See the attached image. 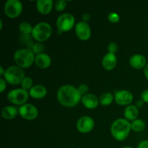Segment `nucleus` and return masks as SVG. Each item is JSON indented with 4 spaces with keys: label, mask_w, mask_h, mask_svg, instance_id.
Instances as JSON below:
<instances>
[{
    "label": "nucleus",
    "mask_w": 148,
    "mask_h": 148,
    "mask_svg": "<svg viewBox=\"0 0 148 148\" xmlns=\"http://www.w3.org/2000/svg\"><path fill=\"white\" fill-rule=\"evenodd\" d=\"M56 97L61 105L67 108H72L79 103L82 96L77 88L70 85H64L59 88Z\"/></svg>",
    "instance_id": "1"
},
{
    "label": "nucleus",
    "mask_w": 148,
    "mask_h": 148,
    "mask_svg": "<svg viewBox=\"0 0 148 148\" xmlns=\"http://www.w3.org/2000/svg\"><path fill=\"white\" fill-rule=\"evenodd\" d=\"M132 130L131 123L126 119H118L111 126V133L117 141H124L130 135Z\"/></svg>",
    "instance_id": "2"
},
{
    "label": "nucleus",
    "mask_w": 148,
    "mask_h": 148,
    "mask_svg": "<svg viewBox=\"0 0 148 148\" xmlns=\"http://www.w3.org/2000/svg\"><path fill=\"white\" fill-rule=\"evenodd\" d=\"M34 52L29 49H17L14 54V60L17 65L23 69L31 66L35 62Z\"/></svg>",
    "instance_id": "3"
},
{
    "label": "nucleus",
    "mask_w": 148,
    "mask_h": 148,
    "mask_svg": "<svg viewBox=\"0 0 148 148\" xmlns=\"http://www.w3.org/2000/svg\"><path fill=\"white\" fill-rule=\"evenodd\" d=\"M31 35L38 42H44L52 35V27L46 22H40L33 27Z\"/></svg>",
    "instance_id": "4"
},
{
    "label": "nucleus",
    "mask_w": 148,
    "mask_h": 148,
    "mask_svg": "<svg viewBox=\"0 0 148 148\" xmlns=\"http://www.w3.org/2000/svg\"><path fill=\"white\" fill-rule=\"evenodd\" d=\"M25 77L24 70L17 65H14L7 68L4 75V79L6 82L12 85L21 84Z\"/></svg>",
    "instance_id": "5"
},
{
    "label": "nucleus",
    "mask_w": 148,
    "mask_h": 148,
    "mask_svg": "<svg viewBox=\"0 0 148 148\" xmlns=\"http://www.w3.org/2000/svg\"><path fill=\"white\" fill-rule=\"evenodd\" d=\"M29 92L23 88H17L10 90L7 94V100L16 106H23L26 103L29 97Z\"/></svg>",
    "instance_id": "6"
},
{
    "label": "nucleus",
    "mask_w": 148,
    "mask_h": 148,
    "mask_svg": "<svg viewBox=\"0 0 148 148\" xmlns=\"http://www.w3.org/2000/svg\"><path fill=\"white\" fill-rule=\"evenodd\" d=\"M23 4L19 0H8L4 6V14L10 19L19 17L23 12Z\"/></svg>",
    "instance_id": "7"
},
{
    "label": "nucleus",
    "mask_w": 148,
    "mask_h": 148,
    "mask_svg": "<svg viewBox=\"0 0 148 148\" xmlns=\"http://www.w3.org/2000/svg\"><path fill=\"white\" fill-rule=\"evenodd\" d=\"M56 24L59 31L68 32L75 26V18L70 13H64L58 17Z\"/></svg>",
    "instance_id": "8"
},
{
    "label": "nucleus",
    "mask_w": 148,
    "mask_h": 148,
    "mask_svg": "<svg viewBox=\"0 0 148 148\" xmlns=\"http://www.w3.org/2000/svg\"><path fill=\"white\" fill-rule=\"evenodd\" d=\"M76 127L79 132L82 134H88L94 129L95 121L91 117L88 116H83L77 120Z\"/></svg>",
    "instance_id": "9"
},
{
    "label": "nucleus",
    "mask_w": 148,
    "mask_h": 148,
    "mask_svg": "<svg viewBox=\"0 0 148 148\" xmlns=\"http://www.w3.org/2000/svg\"><path fill=\"white\" fill-rule=\"evenodd\" d=\"M19 114L26 120H34L38 115L37 108L33 104L25 103L19 108Z\"/></svg>",
    "instance_id": "10"
},
{
    "label": "nucleus",
    "mask_w": 148,
    "mask_h": 148,
    "mask_svg": "<svg viewBox=\"0 0 148 148\" xmlns=\"http://www.w3.org/2000/svg\"><path fill=\"white\" fill-rule=\"evenodd\" d=\"M75 34L81 40H88L91 36V29L89 25L83 21H80L75 25Z\"/></svg>",
    "instance_id": "11"
},
{
    "label": "nucleus",
    "mask_w": 148,
    "mask_h": 148,
    "mask_svg": "<svg viewBox=\"0 0 148 148\" xmlns=\"http://www.w3.org/2000/svg\"><path fill=\"white\" fill-rule=\"evenodd\" d=\"M134 99L133 94L130 91L119 90L114 95V100L119 106H130Z\"/></svg>",
    "instance_id": "12"
},
{
    "label": "nucleus",
    "mask_w": 148,
    "mask_h": 148,
    "mask_svg": "<svg viewBox=\"0 0 148 148\" xmlns=\"http://www.w3.org/2000/svg\"><path fill=\"white\" fill-rule=\"evenodd\" d=\"M81 101L82 105L88 109H95L98 107V103H100L98 97L92 93H88L82 96Z\"/></svg>",
    "instance_id": "13"
},
{
    "label": "nucleus",
    "mask_w": 148,
    "mask_h": 148,
    "mask_svg": "<svg viewBox=\"0 0 148 148\" xmlns=\"http://www.w3.org/2000/svg\"><path fill=\"white\" fill-rule=\"evenodd\" d=\"M35 64L40 69H47L51 64V57L47 53H38V54H37L36 56Z\"/></svg>",
    "instance_id": "14"
},
{
    "label": "nucleus",
    "mask_w": 148,
    "mask_h": 148,
    "mask_svg": "<svg viewBox=\"0 0 148 148\" xmlns=\"http://www.w3.org/2000/svg\"><path fill=\"white\" fill-rule=\"evenodd\" d=\"M117 64V58L114 53H108L103 56L102 59V66L106 70L111 71L116 67Z\"/></svg>",
    "instance_id": "15"
},
{
    "label": "nucleus",
    "mask_w": 148,
    "mask_h": 148,
    "mask_svg": "<svg viewBox=\"0 0 148 148\" xmlns=\"http://www.w3.org/2000/svg\"><path fill=\"white\" fill-rule=\"evenodd\" d=\"M53 1L52 0H38L36 1V9L41 14H48L52 11Z\"/></svg>",
    "instance_id": "16"
},
{
    "label": "nucleus",
    "mask_w": 148,
    "mask_h": 148,
    "mask_svg": "<svg viewBox=\"0 0 148 148\" xmlns=\"http://www.w3.org/2000/svg\"><path fill=\"white\" fill-rule=\"evenodd\" d=\"M130 64L132 67L136 69H141L145 67L147 65V60L145 56L142 54H134L131 56L130 59Z\"/></svg>",
    "instance_id": "17"
},
{
    "label": "nucleus",
    "mask_w": 148,
    "mask_h": 148,
    "mask_svg": "<svg viewBox=\"0 0 148 148\" xmlns=\"http://www.w3.org/2000/svg\"><path fill=\"white\" fill-rule=\"evenodd\" d=\"M29 95L34 99H43L47 95V90L46 87L42 85H33V88L29 90Z\"/></svg>",
    "instance_id": "18"
},
{
    "label": "nucleus",
    "mask_w": 148,
    "mask_h": 148,
    "mask_svg": "<svg viewBox=\"0 0 148 148\" xmlns=\"http://www.w3.org/2000/svg\"><path fill=\"white\" fill-rule=\"evenodd\" d=\"M139 108L134 105L127 106L124 109V117L128 121H133L134 120L137 119V117L139 116Z\"/></svg>",
    "instance_id": "19"
},
{
    "label": "nucleus",
    "mask_w": 148,
    "mask_h": 148,
    "mask_svg": "<svg viewBox=\"0 0 148 148\" xmlns=\"http://www.w3.org/2000/svg\"><path fill=\"white\" fill-rule=\"evenodd\" d=\"M19 114V109L12 106H7L3 108L1 111V116L7 120L14 119Z\"/></svg>",
    "instance_id": "20"
},
{
    "label": "nucleus",
    "mask_w": 148,
    "mask_h": 148,
    "mask_svg": "<svg viewBox=\"0 0 148 148\" xmlns=\"http://www.w3.org/2000/svg\"><path fill=\"white\" fill-rule=\"evenodd\" d=\"M145 122L143 119H137L132 121L131 123L132 130H133L134 132H142L145 130Z\"/></svg>",
    "instance_id": "21"
},
{
    "label": "nucleus",
    "mask_w": 148,
    "mask_h": 148,
    "mask_svg": "<svg viewBox=\"0 0 148 148\" xmlns=\"http://www.w3.org/2000/svg\"><path fill=\"white\" fill-rule=\"evenodd\" d=\"M114 99V95L111 92H105L102 94L99 98V103L101 106H108L112 103Z\"/></svg>",
    "instance_id": "22"
},
{
    "label": "nucleus",
    "mask_w": 148,
    "mask_h": 148,
    "mask_svg": "<svg viewBox=\"0 0 148 148\" xmlns=\"http://www.w3.org/2000/svg\"><path fill=\"white\" fill-rule=\"evenodd\" d=\"M33 27L28 22H22L19 25V30L23 34L28 35L32 33Z\"/></svg>",
    "instance_id": "23"
},
{
    "label": "nucleus",
    "mask_w": 148,
    "mask_h": 148,
    "mask_svg": "<svg viewBox=\"0 0 148 148\" xmlns=\"http://www.w3.org/2000/svg\"><path fill=\"white\" fill-rule=\"evenodd\" d=\"M21 86L22 88L25 90L27 91V90H30L33 87V81L31 77H25L23 79V80L21 82Z\"/></svg>",
    "instance_id": "24"
},
{
    "label": "nucleus",
    "mask_w": 148,
    "mask_h": 148,
    "mask_svg": "<svg viewBox=\"0 0 148 148\" xmlns=\"http://www.w3.org/2000/svg\"><path fill=\"white\" fill-rule=\"evenodd\" d=\"M66 1L65 0H58L54 3V8L57 12L64 11L66 9Z\"/></svg>",
    "instance_id": "25"
},
{
    "label": "nucleus",
    "mask_w": 148,
    "mask_h": 148,
    "mask_svg": "<svg viewBox=\"0 0 148 148\" xmlns=\"http://www.w3.org/2000/svg\"><path fill=\"white\" fill-rule=\"evenodd\" d=\"M108 20L112 23H117L119 22L120 17L117 13L111 12L108 14Z\"/></svg>",
    "instance_id": "26"
},
{
    "label": "nucleus",
    "mask_w": 148,
    "mask_h": 148,
    "mask_svg": "<svg viewBox=\"0 0 148 148\" xmlns=\"http://www.w3.org/2000/svg\"><path fill=\"white\" fill-rule=\"evenodd\" d=\"M107 49H108V53H114V54H115V53L118 51L119 46L116 43H115V42H111V43H110L108 45Z\"/></svg>",
    "instance_id": "27"
},
{
    "label": "nucleus",
    "mask_w": 148,
    "mask_h": 148,
    "mask_svg": "<svg viewBox=\"0 0 148 148\" xmlns=\"http://www.w3.org/2000/svg\"><path fill=\"white\" fill-rule=\"evenodd\" d=\"M77 89H78V91H79V93H80V95H82V96H84V95H87V94H88V90H89V88H88V86L87 85H85V84L79 85V86L78 87Z\"/></svg>",
    "instance_id": "28"
},
{
    "label": "nucleus",
    "mask_w": 148,
    "mask_h": 148,
    "mask_svg": "<svg viewBox=\"0 0 148 148\" xmlns=\"http://www.w3.org/2000/svg\"><path fill=\"white\" fill-rule=\"evenodd\" d=\"M43 45L40 44V43H36V45L34 46V48H33V51L34 52V53H42V51L43 50Z\"/></svg>",
    "instance_id": "29"
},
{
    "label": "nucleus",
    "mask_w": 148,
    "mask_h": 148,
    "mask_svg": "<svg viewBox=\"0 0 148 148\" xmlns=\"http://www.w3.org/2000/svg\"><path fill=\"white\" fill-rule=\"evenodd\" d=\"M7 88V82L4 78H0V91L3 92Z\"/></svg>",
    "instance_id": "30"
},
{
    "label": "nucleus",
    "mask_w": 148,
    "mask_h": 148,
    "mask_svg": "<svg viewBox=\"0 0 148 148\" xmlns=\"http://www.w3.org/2000/svg\"><path fill=\"white\" fill-rule=\"evenodd\" d=\"M141 98L145 103H148V89L143 91L141 93Z\"/></svg>",
    "instance_id": "31"
},
{
    "label": "nucleus",
    "mask_w": 148,
    "mask_h": 148,
    "mask_svg": "<svg viewBox=\"0 0 148 148\" xmlns=\"http://www.w3.org/2000/svg\"><path fill=\"white\" fill-rule=\"evenodd\" d=\"M137 148H148V140H143L139 143Z\"/></svg>",
    "instance_id": "32"
},
{
    "label": "nucleus",
    "mask_w": 148,
    "mask_h": 148,
    "mask_svg": "<svg viewBox=\"0 0 148 148\" xmlns=\"http://www.w3.org/2000/svg\"><path fill=\"white\" fill-rule=\"evenodd\" d=\"M144 104H145V102L141 99V100H140V101H137V103H136V106H137L138 108H142V107L144 106Z\"/></svg>",
    "instance_id": "33"
},
{
    "label": "nucleus",
    "mask_w": 148,
    "mask_h": 148,
    "mask_svg": "<svg viewBox=\"0 0 148 148\" xmlns=\"http://www.w3.org/2000/svg\"><path fill=\"white\" fill-rule=\"evenodd\" d=\"M90 16L89 14H88V13L84 14L83 16H82V20H83V22L87 23V22L90 20Z\"/></svg>",
    "instance_id": "34"
},
{
    "label": "nucleus",
    "mask_w": 148,
    "mask_h": 148,
    "mask_svg": "<svg viewBox=\"0 0 148 148\" xmlns=\"http://www.w3.org/2000/svg\"><path fill=\"white\" fill-rule=\"evenodd\" d=\"M144 73L145 75V77L147 78V79L148 80V64H147L145 67L144 68Z\"/></svg>",
    "instance_id": "35"
},
{
    "label": "nucleus",
    "mask_w": 148,
    "mask_h": 148,
    "mask_svg": "<svg viewBox=\"0 0 148 148\" xmlns=\"http://www.w3.org/2000/svg\"><path fill=\"white\" fill-rule=\"evenodd\" d=\"M5 72H6V70H4V68H3V66H0V76L1 77L4 76V74H5Z\"/></svg>",
    "instance_id": "36"
},
{
    "label": "nucleus",
    "mask_w": 148,
    "mask_h": 148,
    "mask_svg": "<svg viewBox=\"0 0 148 148\" xmlns=\"http://www.w3.org/2000/svg\"><path fill=\"white\" fill-rule=\"evenodd\" d=\"M0 25H1V27H0V30L2 29V25H3V23H2V20H0Z\"/></svg>",
    "instance_id": "37"
},
{
    "label": "nucleus",
    "mask_w": 148,
    "mask_h": 148,
    "mask_svg": "<svg viewBox=\"0 0 148 148\" xmlns=\"http://www.w3.org/2000/svg\"><path fill=\"white\" fill-rule=\"evenodd\" d=\"M122 148H133V147H124Z\"/></svg>",
    "instance_id": "38"
}]
</instances>
